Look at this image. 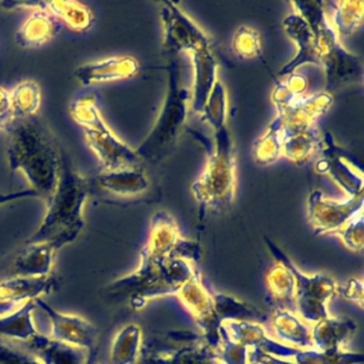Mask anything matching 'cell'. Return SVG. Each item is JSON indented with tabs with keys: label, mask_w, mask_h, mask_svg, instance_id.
I'll list each match as a JSON object with an SVG mask.
<instances>
[{
	"label": "cell",
	"mask_w": 364,
	"mask_h": 364,
	"mask_svg": "<svg viewBox=\"0 0 364 364\" xmlns=\"http://www.w3.org/2000/svg\"><path fill=\"white\" fill-rule=\"evenodd\" d=\"M0 364H43L33 355L10 344L0 338Z\"/></svg>",
	"instance_id": "836d02e7"
},
{
	"label": "cell",
	"mask_w": 364,
	"mask_h": 364,
	"mask_svg": "<svg viewBox=\"0 0 364 364\" xmlns=\"http://www.w3.org/2000/svg\"><path fill=\"white\" fill-rule=\"evenodd\" d=\"M272 299L276 302L277 310L291 311L296 313L295 278L289 268L282 262L270 270L266 277Z\"/></svg>",
	"instance_id": "603a6c76"
},
{
	"label": "cell",
	"mask_w": 364,
	"mask_h": 364,
	"mask_svg": "<svg viewBox=\"0 0 364 364\" xmlns=\"http://www.w3.org/2000/svg\"><path fill=\"white\" fill-rule=\"evenodd\" d=\"M38 197V193L33 189L26 191H14V193H0V205L16 201V200L25 199V198Z\"/></svg>",
	"instance_id": "f35d334b"
},
{
	"label": "cell",
	"mask_w": 364,
	"mask_h": 364,
	"mask_svg": "<svg viewBox=\"0 0 364 364\" xmlns=\"http://www.w3.org/2000/svg\"><path fill=\"white\" fill-rule=\"evenodd\" d=\"M330 149V148H329ZM333 153L332 149H330ZM323 165V170L331 174L333 181L340 185L343 191L348 193L349 198L361 195L362 187H363V178L362 173L353 172L355 168H353L350 161L345 156L338 154H326V159L319 161Z\"/></svg>",
	"instance_id": "484cf974"
},
{
	"label": "cell",
	"mask_w": 364,
	"mask_h": 364,
	"mask_svg": "<svg viewBox=\"0 0 364 364\" xmlns=\"http://www.w3.org/2000/svg\"><path fill=\"white\" fill-rule=\"evenodd\" d=\"M36 309V300H31L25 302L16 312L0 317V338H18L28 342L38 334L33 321V313Z\"/></svg>",
	"instance_id": "d4e9b609"
},
{
	"label": "cell",
	"mask_w": 364,
	"mask_h": 364,
	"mask_svg": "<svg viewBox=\"0 0 364 364\" xmlns=\"http://www.w3.org/2000/svg\"><path fill=\"white\" fill-rule=\"evenodd\" d=\"M347 248L353 252L362 251L363 249V219L362 213L349 221L338 233Z\"/></svg>",
	"instance_id": "d6a6232c"
},
{
	"label": "cell",
	"mask_w": 364,
	"mask_h": 364,
	"mask_svg": "<svg viewBox=\"0 0 364 364\" xmlns=\"http://www.w3.org/2000/svg\"><path fill=\"white\" fill-rule=\"evenodd\" d=\"M57 287L54 277H9L0 280V304L31 301L52 293Z\"/></svg>",
	"instance_id": "4fadbf2b"
},
{
	"label": "cell",
	"mask_w": 364,
	"mask_h": 364,
	"mask_svg": "<svg viewBox=\"0 0 364 364\" xmlns=\"http://www.w3.org/2000/svg\"><path fill=\"white\" fill-rule=\"evenodd\" d=\"M36 304L50 319L53 338L86 349L90 355V364L95 363L99 336L95 325L82 317L58 312L42 298L36 299Z\"/></svg>",
	"instance_id": "9c48e42d"
},
{
	"label": "cell",
	"mask_w": 364,
	"mask_h": 364,
	"mask_svg": "<svg viewBox=\"0 0 364 364\" xmlns=\"http://www.w3.org/2000/svg\"><path fill=\"white\" fill-rule=\"evenodd\" d=\"M12 119H25L36 116L41 106V89L33 80H25L16 85L9 92Z\"/></svg>",
	"instance_id": "83f0119b"
},
{
	"label": "cell",
	"mask_w": 364,
	"mask_h": 364,
	"mask_svg": "<svg viewBox=\"0 0 364 364\" xmlns=\"http://www.w3.org/2000/svg\"><path fill=\"white\" fill-rule=\"evenodd\" d=\"M139 65L133 57L119 56L85 63L76 69L75 77L82 86L127 80L136 75Z\"/></svg>",
	"instance_id": "7c38bea8"
},
{
	"label": "cell",
	"mask_w": 364,
	"mask_h": 364,
	"mask_svg": "<svg viewBox=\"0 0 364 364\" xmlns=\"http://www.w3.org/2000/svg\"><path fill=\"white\" fill-rule=\"evenodd\" d=\"M165 39L164 46L168 52H199L210 50V39L205 33L174 4L164 3L163 11Z\"/></svg>",
	"instance_id": "8fae6325"
},
{
	"label": "cell",
	"mask_w": 364,
	"mask_h": 364,
	"mask_svg": "<svg viewBox=\"0 0 364 364\" xmlns=\"http://www.w3.org/2000/svg\"><path fill=\"white\" fill-rule=\"evenodd\" d=\"M355 330L357 325L353 319L329 316L315 323L314 328L311 330L313 346L325 353L344 351L345 344L353 338Z\"/></svg>",
	"instance_id": "2e32d148"
},
{
	"label": "cell",
	"mask_w": 364,
	"mask_h": 364,
	"mask_svg": "<svg viewBox=\"0 0 364 364\" xmlns=\"http://www.w3.org/2000/svg\"><path fill=\"white\" fill-rule=\"evenodd\" d=\"M29 349L43 364H90V355L86 349L36 334L28 341Z\"/></svg>",
	"instance_id": "5bb4252c"
},
{
	"label": "cell",
	"mask_w": 364,
	"mask_h": 364,
	"mask_svg": "<svg viewBox=\"0 0 364 364\" xmlns=\"http://www.w3.org/2000/svg\"><path fill=\"white\" fill-rule=\"evenodd\" d=\"M142 351V331L139 326H125L112 343L110 361L112 364H135Z\"/></svg>",
	"instance_id": "4316f807"
},
{
	"label": "cell",
	"mask_w": 364,
	"mask_h": 364,
	"mask_svg": "<svg viewBox=\"0 0 364 364\" xmlns=\"http://www.w3.org/2000/svg\"><path fill=\"white\" fill-rule=\"evenodd\" d=\"M235 48L246 58L255 57L259 52V36L255 31L242 27L235 37Z\"/></svg>",
	"instance_id": "e575fe53"
},
{
	"label": "cell",
	"mask_w": 364,
	"mask_h": 364,
	"mask_svg": "<svg viewBox=\"0 0 364 364\" xmlns=\"http://www.w3.org/2000/svg\"><path fill=\"white\" fill-rule=\"evenodd\" d=\"M59 28V21L48 10H35L16 33V44L23 48H40L50 42L58 33Z\"/></svg>",
	"instance_id": "ac0fdd59"
},
{
	"label": "cell",
	"mask_w": 364,
	"mask_h": 364,
	"mask_svg": "<svg viewBox=\"0 0 364 364\" xmlns=\"http://www.w3.org/2000/svg\"><path fill=\"white\" fill-rule=\"evenodd\" d=\"M216 152L210 155L205 172L193 185V191L200 203L223 208L233 201L235 191L233 155L225 127L216 132Z\"/></svg>",
	"instance_id": "8992f818"
},
{
	"label": "cell",
	"mask_w": 364,
	"mask_h": 364,
	"mask_svg": "<svg viewBox=\"0 0 364 364\" xmlns=\"http://www.w3.org/2000/svg\"><path fill=\"white\" fill-rule=\"evenodd\" d=\"M317 137L318 136L313 127L302 133L289 136L283 142L282 152L294 161H306L317 146Z\"/></svg>",
	"instance_id": "f1b7e54d"
},
{
	"label": "cell",
	"mask_w": 364,
	"mask_h": 364,
	"mask_svg": "<svg viewBox=\"0 0 364 364\" xmlns=\"http://www.w3.org/2000/svg\"><path fill=\"white\" fill-rule=\"evenodd\" d=\"M272 328L277 338L294 348L312 347V336L310 328L291 311L277 310L272 319Z\"/></svg>",
	"instance_id": "7402d4cb"
},
{
	"label": "cell",
	"mask_w": 364,
	"mask_h": 364,
	"mask_svg": "<svg viewBox=\"0 0 364 364\" xmlns=\"http://www.w3.org/2000/svg\"><path fill=\"white\" fill-rule=\"evenodd\" d=\"M70 114L82 127L102 171L141 167V159L135 151L119 139L106 124L95 95H85L73 102Z\"/></svg>",
	"instance_id": "277c9868"
},
{
	"label": "cell",
	"mask_w": 364,
	"mask_h": 364,
	"mask_svg": "<svg viewBox=\"0 0 364 364\" xmlns=\"http://www.w3.org/2000/svg\"><path fill=\"white\" fill-rule=\"evenodd\" d=\"M341 293L346 299L353 300L362 306L363 302V289H362V281L350 280L346 287L341 289Z\"/></svg>",
	"instance_id": "8d00e7d4"
},
{
	"label": "cell",
	"mask_w": 364,
	"mask_h": 364,
	"mask_svg": "<svg viewBox=\"0 0 364 364\" xmlns=\"http://www.w3.org/2000/svg\"><path fill=\"white\" fill-rule=\"evenodd\" d=\"M284 28L287 33L297 42L300 53L294 59L293 63L283 68L280 75L291 73L301 63H321V52L317 46L314 33L301 16L298 14L289 16L284 21Z\"/></svg>",
	"instance_id": "d6986e66"
},
{
	"label": "cell",
	"mask_w": 364,
	"mask_h": 364,
	"mask_svg": "<svg viewBox=\"0 0 364 364\" xmlns=\"http://www.w3.org/2000/svg\"><path fill=\"white\" fill-rule=\"evenodd\" d=\"M1 7L7 10L20 9H46V1H4L0 3Z\"/></svg>",
	"instance_id": "74e56055"
},
{
	"label": "cell",
	"mask_w": 364,
	"mask_h": 364,
	"mask_svg": "<svg viewBox=\"0 0 364 364\" xmlns=\"http://www.w3.org/2000/svg\"><path fill=\"white\" fill-rule=\"evenodd\" d=\"M363 195L338 202L326 198L321 191L311 193L309 199V220L317 234H334L362 213Z\"/></svg>",
	"instance_id": "ba28073f"
},
{
	"label": "cell",
	"mask_w": 364,
	"mask_h": 364,
	"mask_svg": "<svg viewBox=\"0 0 364 364\" xmlns=\"http://www.w3.org/2000/svg\"><path fill=\"white\" fill-rule=\"evenodd\" d=\"M283 142H284V132L283 123L280 118H277L269 127L268 133L259 140L257 144L255 154L257 159L262 164L270 163L282 152Z\"/></svg>",
	"instance_id": "f546056e"
},
{
	"label": "cell",
	"mask_w": 364,
	"mask_h": 364,
	"mask_svg": "<svg viewBox=\"0 0 364 364\" xmlns=\"http://www.w3.org/2000/svg\"><path fill=\"white\" fill-rule=\"evenodd\" d=\"M135 364H223L210 345L193 344L174 353H140Z\"/></svg>",
	"instance_id": "ffe728a7"
},
{
	"label": "cell",
	"mask_w": 364,
	"mask_h": 364,
	"mask_svg": "<svg viewBox=\"0 0 364 364\" xmlns=\"http://www.w3.org/2000/svg\"><path fill=\"white\" fill-rule=\"evenodd\" d=\"M196 68L193 108L195 112H203L208 97L216 85L217 63L210 50L193 53Z\"/></svg>",
	"instance_id": "44dd1931"
},
{
	"label": "cell",
	"mask_w": 364,
	"mask_h": 364,
	"mask_svg": "<svg viewBox=\"0 0 364 364\" xmlns=\"http://www.w3.org/2000/svg\"><path fill=\"white\" fill-rule=\"evenodd\" d=\"M87 197L86 178L78 173L67 153H63L58 183L53 195L46 201V216L25 244H50L59 250L76 240L85 227Z\"/></svg>",
	"instance_id": "3957f363"
},
{
	"label": "cell",
	"mask_w": 364,
	"mask_h": 364,
	"mask_svg": "<svg viewBox=\"0 0 364 364\" xmlns=\"http://www.w3.org/2000/svg\"><path fill=\"white\" fill-rule=\"evenodd\" d=\"M336 27L343 36L350 35L357 31L361 24L362 16H363V3H336Z\"/></svg>",
	"instance_id": "4dcf8cb0"
},
{
	"label": "cell",
	"mask_w": 364,
	"mask_h": 364,
	"mask_svg": "<svg viewBox=\"0 0 364 364\" xmlns=\"http://www.w3.org/2000/svg\"><path fill=\"white\" fill-rule=\"evenodd\" d=\"M204 112L216 132L225 129L227 119V95L225 87L220 82H217L215 85L204 108Z\"/></svg>",
	"instance_id": "1f68e13d"
},
{
	"label": "cell",
	"mask_w": 364,
	"mask_h": 364,
	"mask_svg": "<svg viewBox=\"0 0 364 364\" xmlns=\"http://www.w3.org/2000/svg\"><path fill=\"white\" fill-rule=\"evenodd\" d=\"M93 364H95V363H93Z\"/></svg>",
	"instance_id": "ab89813d"
},
{
	"label": "cell",
	"mask_w": 364,
	"mask_h": 364,
	"mask_svg": "<svg viewBox=\"0 0 364 364\" xmlns=\"http://www.w3.org/2000/svg\"><path fill=\"white\" fill-rule=\"evenodd\" d=\"M12 112L10 106L9 92L0 87V129H6L11 122Z\"/></svg>",
	"instance_id": "d590c367"
},
{
	"label": "cell",
	"mask_w": 364,
	"mask_h": 364,
	"mask_svg": "<svg viewBox=\"0 0 364 364\" xmlns=\"http://www.w3.org/2000/svg\"><path fill=\"white\" fill-rule=\"evenodd\" d=\"M268 246L277 259L284 263L295 278L296 313L310 323H317L328 318V302L340 291L336 280L325 274H304L272 242H268Z\"/></svg>",
	"instance_id": "52a82bcc"
},
{
	"label": "cell",
	"mask_w": 364,
	"mask_h": 364,
	"mask_svg": "<svg viewBox=\"0 0 364 364\" xmlns=\"http://www.w3.org/2000/svg\"><path fill=\"white\" fill-rule=\"evenodd\" d=\"M57 249L50 244H25L11 263V277L48 276Z\"/></svg>",
	"instance_id": "e0dca14e"
},
{
	"label": "cell",
	"mask_w": 364,
	"mask_h": 364,
	"mask_svg": "<svg viewBox=\"0 0 364 364\" xmlns=\"http://www.w3.org/2000/svg\"><path fill=\"white\" fill-rule=\"evenodd\" d=\"M95 183L106 193L125 198L144 195L151 185L141 167L101 171L95 178Z\"/></svg>",
	"instance_id": "9a60e30c"
},
{
	"label": "cell",
	"mask_w": 364,
	"mask_h": 364,
	"mask_svg": "<svg viewBox=\"0 0 364 364\" xmlns=\"http://www.w3.org/2000/svg\"><path fill=\"white\" fill-rule=\"evenodd\" d=\"M5 129L10 168L22 172L38 197L46 201L56 188L63 163V152L52 132L37 114L12 119Z\"/></svg>",
	"instance_id": "7a4b0ae2"
},
{
	"label": "cell",
	"mask_w": 364,
	"mask_h": 364,
	"mask_svg": "<svg viewBox=\"0 0 364 364\" xmlns=\"http://www.w3.org/2000/svg\"><path fill=\"white\" fill-rule=\"evenodd\" d=\"M46 8L57 20L75 33H86L95 23L92 11L78 1H46Z\"/></svg>",
	"instance_id": "cb8c5ba5"
},
{
	"label": "cell",
	"mask_w": 364,
	"mask_h": 364,
	"mask_svg": "<svg viewBox=\"0 0 364 364\" xmlns=\"http://www.w3.org/2000/svg\"><path fill=\"white\" fill-rule=\"evenodd\" d=\"M169 91L152 131L135 151L141 161H157L173 148L187 116L188 91L181 88L178 65H170Z\"/></svg>",
	"instance_id": "5b68a950"
},
{
	"label": "cell",
	"mask_w": 364,
	"mask_h": 364,
	"mask_svg": "<svg viewBox=\"0 0 364 364\" xmlns=\"http://www.w3.org/2000/svg\"><path fill=\"white\" fill-rule=\"evenodd\" d=\"M176 295L191 313L212 348L218 347L221 341V321L217 314L214 296H210L202 284L198 274L185 283Z\"/></svg>",
	"instance_id": "30bf717a"
},
{
	"label": "cell",
	"mask_w": 364,
	"mask_h": 364,
	"mask_svg": "<svg viewBox=\"0 0 364 364\" xmlns=\"http://www.w3.org/2000/svg\"><path fill=\"white\" fill-rule=\"evenodd\" d=\"M198 255L199 247L180 237L173 219L166 213H157L150 237L141 251L139 267L110 284L108 296L127 299L135 310H139L154 298L178 294L197 274Z\"/></svg>",
	"instance_id": "6da1fadb"
}]
</instances>
